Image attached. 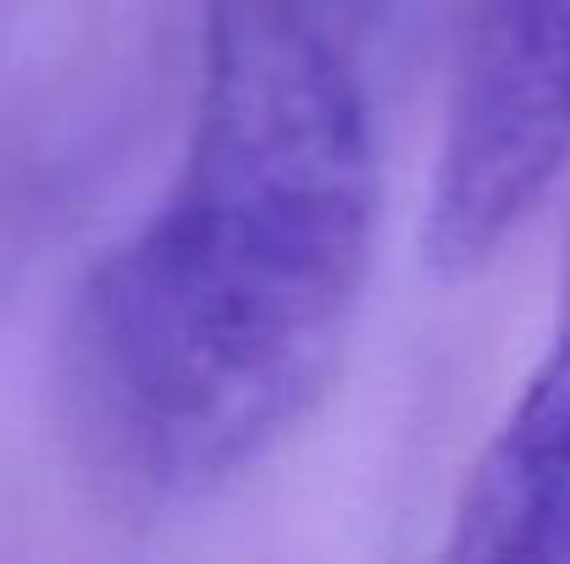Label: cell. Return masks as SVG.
Listing matches in <instances>:
<instances>
[{"label":"cell","instance_id":"6da1fadb","mask_svg":"<svg viewBox=\"0 0 570 564\" xmlns=\"http://www.w3.org/2000/svg\"><path fill=\"white\" fill-rule=\"evenodd\" d=\"M382 238V139L344 0H205L167 194L78 283L61 404L89 465L194 504L338 387Z\"/></svg>","mask_w":570,"mask_h":564},{"label":"cell","instance_id":"7a4b0ae2","mask_svg":"<svg viewBox=\"0 0 570 564\" xmlns=\"http://www.w3.org/2000/svg\"><path fill=\"white\" fill-rule=\"evenodd\" d=\"M570 172V0H476L432 150L421 249L482 271Z\"/></svg>","mask_w":570,"mask_h":564},{"label":"cell","instance_id":"3957f363","mask_svg":"<svg viewBox=\"0 0 570 564\" xmlns=\"http://www.w3.org/2000/svg\"><path fill=\"white\" fill-rule=\"evenodd\" d=\"M443 554L460 564H570V249L549 344L476 448Z\"/></svg>","mask_w":570,"mask_h":564}]
</instances>
